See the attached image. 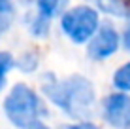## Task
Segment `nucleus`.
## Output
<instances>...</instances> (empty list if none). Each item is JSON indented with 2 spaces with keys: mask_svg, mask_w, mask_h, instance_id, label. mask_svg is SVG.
Listing matches in <instances>:
<instances>
[{
  "mask_svg": "<svg viewBox=\"0 0 130 129\" xmlns=\"http://www.w3.org/2000/svg\"><path fill=\"white\" fill-rule=\"evenodd\" d=\"M43 93L70 118H89L94 106V87L83 76H70L64 80H51L43 84Z\"/></svg>",
  "mask_w": 130,
  "mask_h": 129,
  "instance_id": "obj_1",
  "label": "nucleus"
},
{
  "mask_svg": "<svg viewBox=\"0 0 130 129\" xmlns=\"http://www.w3.org/2000/svg\"><path fill=\"white\" fill-rule=\"evenodd\" d=\"M4 112L15 127L28 129L45 116L47 110L40 101V97L26 84H17L11 87V91L4 101Z\"/></svg>",
  "mask_w": 130,
  "mask_h": 129,
  "instance_id": "obj_2",
  "label": "nucleus"
},
{
  "mask_svg": "<svg viewBox=\"0 0 130 129\" xmlns=\"http://www.w3.org/2000/svg\"><path fill=\"white\" fill-rule=\"evenodd\" d=\"M98 13L89 6H77L64 11L60 19V27L68 36L77 44L87 42L98 29Z\"/></svg>",
  "mask_w": 130,
  "mask_h": 129,
  "instance_id": "obj_3",
  "label": "nucleus"
},
{
  "mask_svg": "<svg viewBox=\"0 0 130 129\" xmlns=\"http://www.w3.org/2000/svg\"><path fill=\"white\" fill-rule=\"evenodd\" d=\"M104 118L115 129H130V95L124 91L104 99Z\"/></svg>",
  "mask_w": 130,
  "mask_h": 129,
  "instance_id": "obj_4",
  "label": "nucleus"
},
{
  "mask_svg": "<svg viewBox=\"0 0 130 129\" xmlns=\"http://www.w3.org/2000/svg\"><path fill=\"white\" fill-rule=\"evenodd\" d=\"M89 40H91L89 42V55L92 59L111 57L119 48V34L111 23L98 25V29L94 30V34Z\"/></svg>",
  "mask_w": 130,
  "mask_h": 129,
  "instance_id": "obj_5",
  "label": "nucleus"
},
{
  "mask_svg": "<svg viewBox=\"0 0 130 129\" xmlns=\"http://www.w3.org/2000/svg\"><path fill=\"white\" fill-rule=\"evenodd\" d=\"M98 8L106 13H111V15L117 17H124L130 13V4L128 0H96Z\"/></svg>",
  "mask_w": 130,
  "mask_h": 129,
  "instance_id": "obj_6",
  "label": "nucleus"
},
{
  "mask_svg": "<svg viewBox=\"0 0 130 129\" xmlns=\"http://www.w3.org/2000/svg\"><path fill=\"white\" fill-rule=\"evenodd\" d=\"M66 4H68V0H38V10L42 17L51 19L53 15H57L64 10Z\"/></svg>",
  "mask_w": 130,
  "mask_h": 129,
  "instance_id": "obj_7",
  "label": "nucleus"
},
{
  "mask_svg": "<svg viewBox=\"0 0 130 129\" xmlns=\"http://www.w3.org/2000/svg\"><path fill=\"white\" fill-rule=\"evenodd\" d=\"M13 17H15V10L11 0H0V34L10 29Z\"/></svg>",
  "mask_w": 130,
  "mask_h": 129,
  "instance_id": "obj_8",
  "label": "nucleus"
},
{
  "mask_svg": "<svg viewBox=\"0 0 130 129\" xmlns=\"http://www.w3.org/2000/svg\"><path fill=\"white\" fill-rule=\"evenodd\" d=\"M113 84L119 91H130V61L126 65H123L121 68L115 72Z\"/></svg>",
  "mask_w": 130,
  "mask_h": 129,
  "instance_id": "obj_9",
  "label": "nucleus"
},
{
  "mask_svg": "<svg viewBox=\"0 0 130 129\" xmlns=\"http://www.w3.org/2000/svg\"><path fill=\"white\" fill-rule=\"evenodd\" d=\"M15 65V61H13V57L10 53H0V91H2V87L6 86V76L8 72L11 70V66Z\"/></svg>",
  "mask_w": 130,
  "mask_h": 129,
  "instance_id": "obj_10",
  "label": "nucleus"
},
{
  "mask_svg": "<svg viewBox=\"0 0 130 129\" xmlns=\"http://www.w3.org/2000/svg\"><path fill=\"white\" fill-rule=\"evenodd\" d=\"M66 129H100V127L94 125L92 122H79V123H74V125H68Z\"/></svg>",
  "mask_w": 130,
  "mask_h": 129,
  "instance_id": "obj_11",
  "label": "nucleus"
},
{
  "mask_svg": "<svg viewBox=\"0 0 130 129\" xmlns=\"http://www.w3.org/2000/svg\"><path fill=\"white\" fill-rule=\"evenodd\" d=\"M123 46H124V50L130 51V23L126 25V29L123 32Z\"/></svg>",
  "mask_w": 130,
  "mask_h": 129,
  "instance_id": "obj_12",
  "label": "nucleus"
},
{
  "mask_svg": "<svg viewBox=\"0 0 130 129\" xmlns=\"http://www.w3.org/2000/svg\"><path fill=\"white\" fill-rule=\"evenodd\" d=\"M28 129H51V127H47V125H43L42 122H36L34 125H30Z\"/></svg>",
  "mask_w": 130,
  "mask_h": 129,
  "instance_id": "obj_13",
  "label": "nucleus"
}]
</instances>
